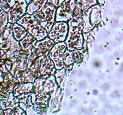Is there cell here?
<instances>
[{"label": "cell", "mask_w": 123, "mask_h": 115, "mask_svg": "<svg viewBox=\"0 0 123 115\" xmlns=\"http://www.w3.org/2000/svg\"><path fill=\"white\" fill-rule=\"evenodd\" d=\"M28 69L34 73L37 77L47 75H54L56 68L49 55L37 58L28 67Z\"/></svg>", "instance_id": "obj_2"}, {"label": "cell", "mask_w": 123, "mask_h": 115, "mask_svg": "<svg viewBox=\"0 0 123 115\" xmlns=\"http://www.w3.org/2000/svg\"><path fill=\"white\" fill-rule=\"evenodd\" d=\"M34 92V83L31 82L18 83L14 87L13 95L19 99L31 95Z\"/></svg>", "instance_id": "obj_12"}, {"label": "cell", "mask_w": 123, "mask_h": 115, "mask_svg": "<svg viewBox=\"0 0 123 115\" xmlns=\"http://www.w3.org/2000/svg\"><path fill=\"white\" fill-rule=\"evenodd\" d=\"M26 2H27V3L29 4H30V2H31V1H32V0H26Z\"/></svg>", "instance_id": "obj_23"}, {"label": "cell", "mask_w": 123, "mask_h": 115, "mask_svg": "<svg viewBox=\"0 0 123 115\" xmlns=\"http://www.w3.org/2000/svg\"><path fill=\"white\" fill-rule=\"evenodd\" d=\"M14 77L18 80L19 83L23 82H31L34 83L36 79H37V75L31 71L30 69H26V70L22 71L20 73H18L16 75H14Z\"/></svg>", "instance_id": "obj_15"}, {"label": "cell", "mask_w": 123, "mask_h": 115, "mask_svg": "<svg viewBox=\"0 0 123 115\" xmlns=\"http://www.w3.org/2000/svg\"><path fill=\"white\" fill-rule=\"evenodd\" d=\"M34 83V92L50 93L57 90L59 86L54 75L37 77Z\"/></svg>", "instance_id": "obj_5"}, {"label": "cell", "mask_w": 123, "mask_h": 115, "mask_svg": "<svg viewBox=\"0 0 123 115\" xmlns=\"http://www.w3.org/2000/svg\"><path fill=\"white\" fill-rule=\"evenodd\" d=\"M28 4L26 0H16L14 6L8 12V22L14 23L26 13Z\"/></svg>", "instance_id": "obj_10"}, {"label": "cell", "mask_w": 123, "mask_h": 115, "mask_svg": "<svg viewBox=\"0 0 123 115\" xmlns=\"http://www.w3.org/2000/svg\"><path fill=\"white\" fill-rule=\"evenodd\" d=\"M66 49L67 44L66 42H60L55 43L49 53L48 55L54 62L56 69H61L64 67L63 56Z\"/></svg>", "instance_id": "obj_8"}, {"label": "cell", "mask_w": 123, "mask_h": 115, "mask_svg": "<svg viewBox=\"0 0 123 115\" xmlns=\"http://www.w3.org/2000/svg\"><path fill=\"white\" fill-rule=\"evenodd\" d=\"M56 8L57 7L52 4L48 2L42 10L32 14L39 22L41 26L47 30L48 34L56 22Z\"/></svg>", "instance_id": "obj_4"}, {"label": "cell", "mask_w": 123, "mask_h": 115, "mask_svg": "<svg viewBox=\"0 0 123 115\" xmlns=\"http://www.w3.org/2000/svg\"><path fill=\"white\" fill-rule=\"evenodd\" d=\"M28 33L32 35L37 41H40L48 36V32L46 29L40 24V23L35 24L34 25L27 30Z\"/></svg>", "instance_id": "obj_13"}, {"label": "cell", "mask_w": 123, "mask_h": 115, "mask_svg": "<svg viewBox=\"0 0 123 115\" xmlns=\"http://www.w3.org/2000/svg\"><path fill=\"white\" fill-rule=\"evenodd\" d=\"M63 59L64 63V67L68 71L72 69V67H73L74 65L75 64V61L73 58L72 50L66 49L64 54Z\"/></svg>", "instance_id": "obj_19"}, {"label": "cell", "mask_w": 123, "mask_h": 115, "mask_svg": "<svg viewBox=\"0 0 123 115\" xmlns=\"http://www.w3.org/2000/svg\"><path fill=\"white\" fill-rule=\"evenodd\" d=\"M13 34L14 38L18 41L22 40L28 34L27 31L22 25L16 22L13 24Z\"/></svg>", "instance_id": "obj_18"}, {"label": "cell", "mask_w": 123, "mask_h": 115, "mask_svg": "<svg viewBox=\"0 0 123 115\" xmlns=\"http://www.w3.org/2000/svg\"><path fill=\"white\" fill-rule=\"evenodd\" d=\"M17 23L22 25L27 31L29 28L32 27L35 24L39 23L37 19L33 14H30L26 13L24 16L17 21Z\"/></svg>", "instance_id": "obj_16"}, {"label": "cell", "mask_w": 123, "mask_h": 115, "mask_svg": "<svg viewBox=\"0 0 123 115\" xmlns=\"http://www.w3.org/2000/svg\"><path fill=\"white\" fill-rule=\"evenodd\" d=\"M78 4L81 5L83 12L87 10L92 6L98 4L97 0H76Z\"/></svg>", "instance_id": "obj_21"}, {"label": "cell", "mask_w": 123, "mask_h": 115, "mask_svg": "<svg viewBox=\"0 0 123 115\" xmlns=\"http://www.w3.org/2000/svg\"><path fill=\"white\" fill-rule=\"evenodd\" d=\"M68 71V70L66 69L64 67V68H61V69H56V72H55V74H54V75L55 77V79H56V81L58 83V85L62 89H63V83L64 82V81L65 76L66 75L67 72Z\"/></svg>", "instance_id": "obj_20"}, {"label": "cell", "mask_w": 123, "mask_h": 115, "mask_svg": "<svg viewBox=\"0 0 123 115\" xmlns=\"http://www.w3.org/2000/svg\"><path fill=\"white\" fill-rule=\"evenodd\" d=\"M78 3L76 0H65L56 8V22H68L73 18L74 11Z\"/></svg>", "instance_id": "obj_6"}, {"label": "cell", "mask_w": 123, "mask_h": 115, "mask_svg": "<svg viewBox=\"0 0 123 115\" xmlns=\"http://www.w3.org/2000/svg\"><path fill=\"white\" fill-rule=\"evenodd\" d=\"M50 93L33 92L31 94V99L33 103V109L37 114H45L49 110V102Z\"/></svg>", "instance_id": "obj_7"}, {"label": "cell", "mask_w": 123, "mask_h": 115, "mask_svg": "<svg viewBox=\"0 0 123 115\" xmlns=\"http://www.w3.org/2000/svg\"><path fill=\"white\" fill-rule=\"evenodd\" d=\"M55 44V41L48 36L42 40L37 41L33 49L38 57L47 56Z\"/></svg>", "instance_id": "obj_11"}, {"label": "cell", "mask_w": 123, "mask_h": 115, "mask_svg": "<svg viewBox=\"0 0 123 115\" xmlns=\"http://www.w3.org/2000/svg\"><path fill=\"white\" fill-rule=\"evenodd\" d=\"M68 31V22H55L51 30L48 34V37L55 41V43L65 41Z\"/></svg>", "instance_id": "obj_9"}, {"label": "cell", "mask_w": 123, "mask_h": 115, "mask_svg": "<svg viewBox=\"0 0 123 115\" xmlns=\"http://www.w3.org/2000/svg\"><path fill=\"white\" fill-rule=\"evenodd\" d=\"M65 0H48V3L52 4L56 7H59Z\"/></svg>", "instance_id": "obj_22"}, {"label": "cell", "mask_w": 123, "mask_h": 115, "mask_svg": "<svg viewBox=\"0 0 123 115\" xmlns=\"http://www.w3.org/2000/svg\"><path fill=\"white\" fill-rule=\"evenodd\" d=\"M37 41V40L32 35L28 33L26 35L19 41V43L21 46L22 50L31 53V51Z\"/></svg>", "instance_id": "obj_14"}, {"label": "cell", "mask_w": 123, "mask_h": 115, "mask_svg": "<svg viewBox=\"0 0 123 115\" xmlns=\"http://www.w3.org/2000/svg\"><path fill=\"white\" fill-rule=\"evenodd\" d=\"M102 7L103 6L97 4L90 7L87 10L83 12L82 16L84 23L83 33L90 32L100 23L102 20L101 11Z\"/></svg>", "instance_id": "obj_3"}, {"label": "cell", "mask_w": 123, "mask_h": 115, "mask_svg": "<svg viewBox=\"0 0 123 115\" xmlns=\"http://www.w3.org/2000/svg\"><path fill=\"white\" fill-rule=\"evenodd\" d=\"M68 31L66 40L67 49L74 50L82 49L84 47L83 28L84 23L82 18L78 19H71L68 22Z\"/></svg>", "instance_id": "obj_1"}, {"label": "cell", "mask_w": 123, "mask_h": 115, "mask_svg": "<svg viewBox=\"0 0 123 115\" xmlns=\"http://www.w3.org/2000/svg\"><path fill=\"white\" fill-rule=\"evenodd\" d=\"M48 3V0H32L28 5L26 13L32 14L36 12L42 10Z\"/></svg>", "instance_id": "obj_17"}]
</instances>
